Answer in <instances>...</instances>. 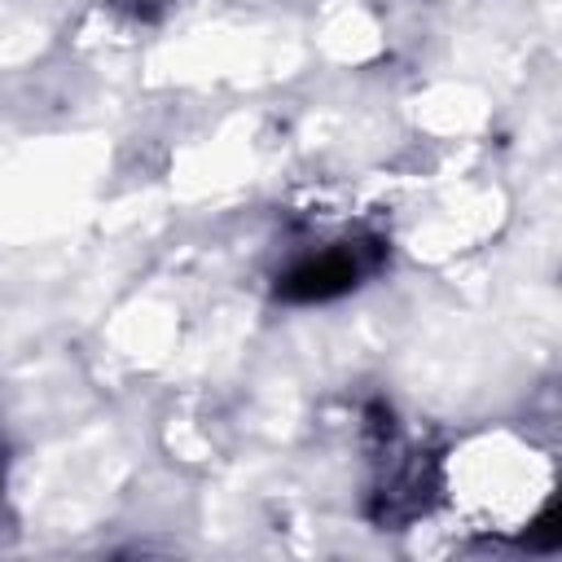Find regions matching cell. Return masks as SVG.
<instances>
[{
	"instance_id": "7a4b0ae2",
	"label": "cell",
	"mask_w": 562,
	"mask_h": 562,
	"mask_svg": "<svg viewBox=\"0 0 562 562\" xmlns=\"http://www.w3.org/2000/svg\"><path fill=\"white\" fill-rule=\"evenodd\" d=\"M119 13H127L132 22H154V18H162V9L171 4V0H110Z\"/></svg>"
},
{
	"instance_id": "6da1fadb",
	"label": "cell",
	"mask_w": 562,
	"mask_h": 562,
	"mask_svg": "<svg viewBox=\"0 0 562 562\" xmlns=\"http://www.w3.org/2000/svg\"><path fill=\"white\" fill-rule=\"evenodd\" d=\"M386 259V246L378 237H356V241H334L321 250L299 255L281 277L277 294L285 303H325L347 290H356L364 277H373Z\"/></svg>"
}]
</instances>
